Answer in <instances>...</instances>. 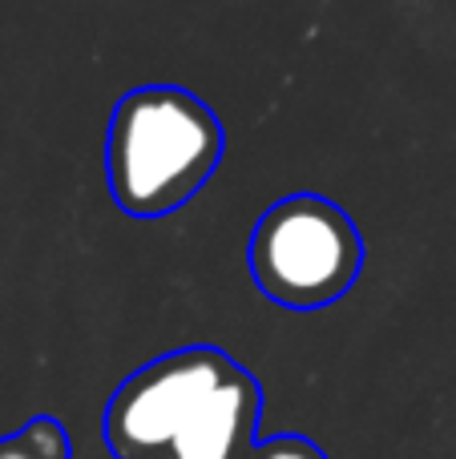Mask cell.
<instances>
[{
    "instance_id": "obj_4",
    "label": "cell",
    "mask_w": 456,
    "mask_h": 459,
    "mask_svg": "<svg viewBox=\"0 0 456 459\" xmlns=\"http://www.w3.org/2000/svg\"><path fill=\"white\" fill-rule=\"evenodd\" d=\"M0 459H73V439L61 420L32 415L16 431L0 436Z\"/></svg>"
},
{
    "instance_id": "obj_2",
    "label": "cell",
    "mask_w": 456,
    "mask_h": 459,
    "mask_svg": "<svg viewBox=\"0 0 456 459\" xmlns=\"http://www.w3.org/2000/svg\"><path fill=\"white\" fill-rule=\"evenodd\" d=\"M364 234L339 202L299 190L271 202L247 238V270L283 310L336 307L364 274Z\"/></svg>"
},
{
    "instance_id": "obj_1",
    "label": "cell",
    "mask_w": 456,
    "mask_h": 459,
    "mask_svg": "<svg viewBox=\"0 0 456 459\" xmlns=\"http://www.w3.org/2000/svg\"><path fill=\"white\" fill-rule=\"evenodd\" d=\"M226 129L182 85H137L118 97L105 129V182L126 218L153 222L194 202L218 174Z\"/></svg>"
},
{
    "instance_id": "obj_3",
    "label": "cell",
    "mask_w": 456,
    "mask_h": 459,
    "mask_svg": "<svg viewBox=\"0 0 456 459\" xmlns=\"http://www.w3.org/2000/svg\"><path fill=\"white\" fill-rule=\"evenodd\" d=\"M239 367V359L210 342L150 359L105 403V447L113 459H162Z\"/></svg>"
},
{
    "instance_id": "obj_5",
    "label": "cell",
    "mask_w": 456,
    "mask_h": 459,
    "mask_svg": "<svg viewBox=\"0 0 456 459\" xmlns=\"http://www.w3.org/2000/svg\"><path fill=\"white\" fill-rule=\"evenodd\" d=\"M250 459H328L320 444H311L307 436H275L250 452Z\"/></svg>"
}]
</instances>
